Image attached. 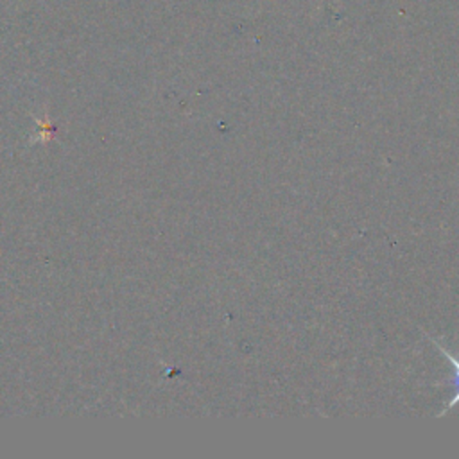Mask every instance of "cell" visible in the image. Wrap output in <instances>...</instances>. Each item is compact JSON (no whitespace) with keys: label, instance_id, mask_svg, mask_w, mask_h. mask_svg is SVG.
Returning <instances> with one entry per match:
<instances>
[{"label":"cell","instance_id":"cell-1","mask_svg":"<svg viewBox=\"0 0 459 459\" xmlns=\"http://www.w3.org/2000/svg\"><path fill=\"white\" fill-rule=\"evenodd\" d=\"M429 339H430V341L436 344V348H437V350H439V351L445 355V359L448 360V364H450V366L454 368V371H455V375H454V380H452V382H454V385L457 387V391H455V394H454V396H452V398H450V400L445 403L443 411L437 414V416L441 418V416H445V414H446L450 409H454L455 405H459V357H457L455 353H452L450 350H446L439 339H434V337H429Z\"/></svg>","mask_w":459,"mask_h":459}]
</instances>
